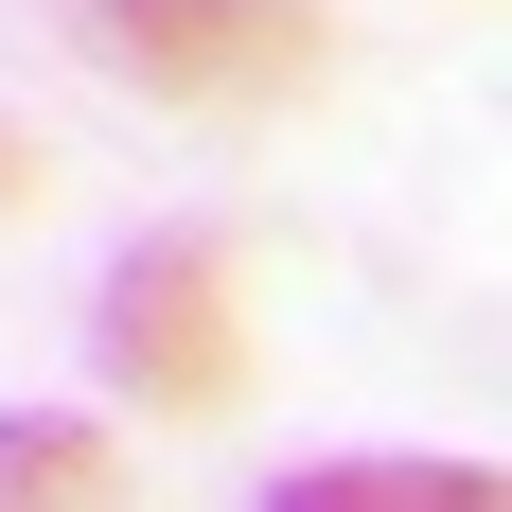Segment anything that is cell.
Instances as JSON below:
<instances>
[{"label": "cell", "instance_id": "obj_2", "mask_svg": "<svg viewBox=\"0 0 512 512\" xmlns=\"http://www.w3.org/2000/svg\"><path fill=\"white\" fill-rule=\"evenodd\" d=\"M89 336H106V371H124L142 407H177V424L248 389V301H230V248H212V230L124 248V265H106V301H89Z\"/></svg>", "mask_w": 512, "mask_h": 512}, {"label": "cell", "instance_id": "obj_1", "mask_svg": "<svg viewBox=\"0 0 512 512\" xmlns=\"http://www.w3.org/2000/svg\"><path fill=\"white\" fill-rule=\"evenodd\" d=\"M71 36L124 71V89H159V106H301L318 89V0H71Z\"/></svg>", "mask_w": 512, "mask_h": 512}, {"label": "cell", "instance_id": "obj_4", "mask_svg": "<svg viewBox=\"0 0 512 512\" xmlns=\"http://www.w3.org/2000/svg\"><path fill=\"white\" fill-rule=\"evenodd\" d=\"M0 495H124V460L89 424H0Z\"/></svg>", "mask_w": 512, "mask_h": 512}, {"label": "cell", "instance_id": "obj_5", "mask_svg": "<svg viewBox=\"0 0 512 512\" xmlns=\"http://www.w3.org/2000/svg\"><path fill=\"white\" fill-rule=\"evenodd\" d=\"M18 212H36V142L0 124V230H18Z\"/></svg>", "mask_w": 512, "mask_h": 512}, {"label": "cell", "instance_id": "obj_3", "mask_svg": "<svg viewBox=\"0 0 512 512\" xmlns=\"http://www.w3.org/2000/svg\"><path fill=\"white\" fill-rule=\"evenodd\" d=\"M265 512H495V460H301Z\"/></svg>", "mask_w": 512, "mask_h": 512}]
</instances>
